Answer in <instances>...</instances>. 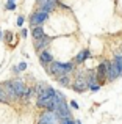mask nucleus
<instances>
[{
  "mask_svg": "<svg viewBox=\"0 0 122 124\" xmlns=\"http://www.w3.org/2000/svg\"><path fill=\"white\" fill-rule=\"evenodd\" d=\"M74 69V63H60V61H52L50 63V71L53 74H56L58 77H63V76H69L70 71Z\"/></svg>",
  "mask_w": 122,
  "mask_h": 124,
  "instance_id": "f257e3e1",
  "label": "nucleus"
},
{
  "mask_svg": "<svg viewBox=\"0 0 122 124\" xmlns=\"http://www.w3.org/2000/svg\"><path fill=\"white\" fill-rule=\"evenodd\" d=\"M121 76V71H119V68H117V64L114 63H111V61H107V80H116L117 77Z\"/></svg>",
  "mask_w": 122,
  "mask_h": 124,
  "instance_id": "f03ea898",
  "label": "nucleus"
},
{
  "mask_svg": "<svg viewBox=\"0 0 122 124\" xmlns=\"http://www.w3.org/2000/svg\"><path fill=\"white\" fill-rule=\"evenodd\" d=\"M11 85H13V88H14L17 97H25V99H27L28 91H30V90H28V88L24 85L22 80H11Z\"/></svg>",
  "mask_w": 122,
  "mask_h": 124,
  "instance_id": "7ed1b4c3",
  "label": "nucleus"
},
{
  "mask_svg": "<svg viewBox=\"0 0 122 124\" xmlns=\"http://www.w3.org/2000/svg\"><path fill=\"white\" fill-rule=\"evenodd\" d=\"M49 17V14L47 13H42V11H38V13H34L33 16H31V19H30V24H31V27H41V24H42L46 19Z\"/></svg>",
  "mask_w": 122,
  "mask_h": 124,
  "instance_id": "20e7f679",
  "label": "nucleus"
},
{
  "mask_svg": "<svg viewBox=\"0 0 122 124\" xmlns=\"http://www.w3.org/2000/svg\"><path fill=\"white\" fill-rule=\"evenodd\" d=\"M38 124H58V116L53 112H46L41 116V119H39Z\"/></svg>",
  "mask_w": 122,
  "mask_h": 124,
  "instance_id": "39448f33",
  "label": "nucleus"
},
{
  "mask_svg": "<svg viewBox=\"0 0 122 124\" xmlns=\"http://www.w3.org/2000/svg\"><path fill=\"white\" fill-rule=\"evenodd\" d=\"M2 88H3V93H5L6 97H13V99H16V97H17V94H16V91H14V88H13L11 82H6Z\"/></svg>",
  "mask_w": 122,
  "mask_h": 124,
  "instance_id": "423d86ee",
  "label": "nucleus"
},
{
  "mask_svg": "<svg viewBox=\"0 0 122 124\" xmlns=\"http://www.w3.org/2000/svg\"><path fill=\"white\" fill-rule=\"evenodd\" d=\"M72 88H74V91H78V93H81V91H85L86 88H88V83H86L85 79H77Z\"/></svg>",
  "mask_w": 122,
  "mask_h": 124,
  "instance_id": "0eeeda50",
  "label": "nucleus"
},
{
  "mask_svg": "<svg viewBox=\"0 0 122 124\" xmlns=\"http://www.w3.org/2000/svg\"><path fill=\"white\" fill-rule=\"evenodd\" d=\"M55 5H56V0H46V3L41 6V11H42V13H47V14H49L50 11H53Z\"/></svg>",
  "mask_w": 122,
  "mask_h": 124,
  "instance_id": "6e6552de",
  "label": "nucleus"
},
{
  "mask_svg": "<svg viewBox=\"0 0 122 124\" xmlns=\"http://www.w3.org/2000/svg\"><path fill=\"white\" fill-rule=\"evenodd\" d=\"M39 60H41V63L42 64H47V63H52V55L49 54V50H42L41 52V55H39Z\"/></svg>",
  "mask_w": 122,
  "mask_h": 124,
  "instance_id": "1a4fd4ad",
  "label": "nucleus"
},
{
  "mask_svg": "<svg viewBox=\"0 0 122 124\" xmlns=\"http://www.w3.org/2000/svg\"><path fill=\"white\" fill-rule=\"evenodd\" d=\"M50 42V38L49 36H42L41 39H38V41H34V46H36V49H44L47 44Z\"/></svg>",
  "mask_w": 122,
  "mask_h": 124,
  "instance_id": "9d476101",
  "label": "nucleus"
},
{
  "mask_svg": "<svg viewBox=\"0 0 122 124\" xmlns=\"http://www.w3.org/2000/svg\"><path fill=\"white\" fill-rule=\"evenodd\" d=\"M42 36H46V35H44L42 27H34V28H33V38H34V41L41 39Z\"/></svg>",
  "mask_w": 122,
  "mask_h": 124,
  "instance_id": "9b49d317",
  "label": "nucleus"
},
{
  "mask_svg": "<svg viewBox=\"0 0 122 124\" xmlns=\"http://www.w3.org/2000/svg\"><path fill=\"white\" fill-rule=\"evenodd\" d=\"M88 57H89V50H81L78 55H77V63H83Z\"/></svg>",
  "mask_w": 122,
  "mask_h": 124,
  "instance_id": "f8f14e48",
  "label": "nucleus"
},
{
  "mask_svg": "<svg viewBox=\"0 0 122 124\" xmlns=\"http://www.w3.org/2000/svg\"><path fill=\"white\" fill-rule=\"evenodd\" d=\"M97 77H107V63H102L97 69Z\"/></svg>",
  "mask_w": 122,
  "mask_h": 124,
  "instance_id": "ddd939ff",
  "label": "nucleus"
},
{
  "mask_svg": "<svg viewBox=\"0 0 122 124\" xmlns=\"http://www.w3.org/2000/svg\"><path fill=\"white\" fill-rule=\"evenodd\" d=\"M114 63L117 64V68H119V71L122 74V52H117V54H116V60H114Z\"/></svg>",
  "mask_w": 122,
  "mask_h": 124,
  "instance_id": "4468645a",
  "label": "nucleus"
},
{
  "mask_svg": "<svg viewBox=\"0 0 122 124\" xmlns=\"http://www.w3.org/2000/svg\"><path fill=\"white\" fill-rule=\"evenodd\" d=\"M58 82H60L61 85H64V86H66V85H69V77H67V76L58 77Z\"/></svg>",
  "mask_w": 122,
  "mask_h": 124,
  "instance_id": "2eb2a0df",
  "label": "nucleus"
},
{
  "mask_svg": "<svg viewBox=\"0 0 122 124\" xmlns=\"http://www.w3.org/2000/svg\"><path fill=\"white\" fill-rule=\"evenodd\" d=\"M6 8L13 11V9L16 8V2H14V0H8V2H6Z\"/></svg>",
  "mask_w": 122,
  "mask_h": 124,
  "instance_id": "dca6fc26",
  "label": "nucleus"
},
{
  "mask_svg": "<svg viewBox=\"0 0 122 124\" xmlns=\"http://www.w3.org/2000/svg\"><path fill=\"white\" fill-rule=\"evenodd\" d=\"M25 68H27V63H24V61H22L19 66H16V68H14V71H16V72H19V71H24Z\"/></svg>",
  "mask_w": 122,
  "mask_h": 124,
  "instance_id": "f3484780",
  "label": "nucleus"
},
{
  "mask_svg": "<svg viewBox=\"0 0 122 124\" xmlns=\"http://www.w3.org/2000/svg\"><path fill=\"white\" fill-rule=\"evenodd\" d=\"M60 123H61V124H75V123H74V121H72L70 118H66V119H60Z\"/></svg>",
  "mask_w": 122,
  "mask_h": 124,
  "instance_id": "a211bd4d",
  "label": "nucleus"
},
{
  "mask_svg": "<svg viewBox=\"0 0 122 124\" xmlns=\"http://www.w3.org/2000/svg\"><path fill=\"white\" fill-rule=\"evenodd\" d=\"M89 88H91V91H99V88H100V85H99V83H92V85H91Z\"/></svg>",
  "mask_w": 122,
  "mask_h": 124,
  "instance_id": "6ab92c4d",
  "label": "nucleus"
},
{
  "mask_svg": "<svg viewBox=\"0 0 122 124\" xmlns=\"http://www.w3.org/2000/svg\"><path fill=\"white\" fill-rule=\"evenodd\" d=\"M0 101H2V102H3V101H6V96H5V93H3V88L2 86H0Z\"/></svg>",
  "mask_w": 122,
  "mask_h": 124,
  "instance_id": "aec40b11",
  "label": "nucleus"
},
{
  "mask_svg": "<svg viewBox=\"0 0 122 124\" xmlns=\"http://www.w3.org/2000/svg\"><path fill=\"white\" fill-rule=\"evenodd\" d=\"M17 25H19V27L24 25V17H22V16H19V17H17Z\"/></svg>",
  "mask_w": 122,
  "mask_h": 124,
  "instance_id": "412c9836",
  "label": "nucleus"
},
{
  "mask_svg": "<svg viewBox=\"0 0 122 124\" xmlns=\"http://www.w3.org/2000/svg\"><path fill=\"white\" fill-rule=\"evenodd\" d=\"M44 3H46V0H38V5H39V6H42Z\"/></svg>",
  "mask_w": 122,
  "mask_h": 124,
  "instance_id": "4be33fe9",
  "label": "nucleus"
},
{
  "mask_svg": "<svg viewBox=\"0 0 122 124\" xmlns=\"http://www.w3.org/2000/svg\"><path fill=\"white\" fill-rule=\"evenodd\" d=\"M70 105H72L74 108H78V104H77V102H72V104H70Z\"/></svg>",
  "mask_w": 122,
  "mask_h": 124,
  "instance_id": "5701e85b",
  "label": "nucleus"
},
{
  "mask_svg": "<svg viewBox=\"0 0 122 124\" xmlns=\"http://www.w3.org/2000/svg\"><path fill=\"white\" fill-rule=\"evenodd\" d=\"M75 124H81V121H75Z\"/></svg>",
  "mask_w": 122,
  "mask_h": 124,
  "instance_id": "b1692460",
  "label": "nucleus"
},
{
  "mask_svg": "<svg viewBox=\"0 0 122 124\" xmlns=\"http://www.w3.org/2000/svg\"><path fill=\"white\" fill-rule=\"evenodd\" d=\"M2 36H3V33H2V31H0V38H2Z\"/></svg>",
  "mask_w": 122,
  "mask_h": 124,
  "instance_id": "393cba45",
  "label": "nucleus"
}]
</instances>
